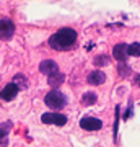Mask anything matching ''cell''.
<instances>
[{
    "mask_svg": "<svg viewBox=\"0 0 140 147\" xmlns=\"http://www.w3.org/2000/svg\"><path fill=\"white\" fill-rule=\"evenodd\" d=\"M75 42H77V31L72 28H62L49 38V46L56 51L70 49Z\"/></svg>",
    "mask_w": 140,
    "mask_h": 147,
    "instance_id": "6da1fadb",
    "label": "cell"
},
{
    "mask_svg": "<svg viewBox=\"0 0 140 147\" xmlns=\"http://www.w3.org/2000/svg\"><path fill=\"white\" fill-rule=\"evenodd\" d=\"M44 103H46L49 108H52V110H62L64 106L67 105V98H65V95L60 93L59 90H51V92L46 95Z\"/></svg>",
    "mask_w": 140,
    "mask_h": 147,
    "instance_id": "7a4b0ae2",
    "label": "cell"
},
{
    "mask_svg": "<svg viewBox=\"0 0 140 147\" xmlns=\"http://www.w3.org/2000/svg\"><path fill=\"white\" fill-rule=\"evenodd\" d=\"M41 121L44 124H56V126H64L67 123V116L62 113H44L41 116Z\"/></svg>",
    "mask_w": 140,
    "mask_h": 147,
    "instance_id": "3957f363",
    "label": "cell"
},
{
    "mask_svg": "<svg viewBox=\"0 0 140 147\" xmlns=\"http://www.w3.org/2000/svg\"><path fill=\"white\" fill-rule=\"evenodd\" d=\"M15 33V25L11 20L0 18V39H10Z\"/></svg>",
    "mask_w": 140,
    "mask_h": 147,
    "instance_id": "277c9868",
    "label": "cell"
},
{
    "mask_svg": "<svg viewBox=\"0 0 140 147\" xmlns=\"http://www.w3.org/2000/svg\"><path fill=\"white\" fill-rule=\"evenodd\" d=\"M80 126L82 129H86V131H99L103 123L96 118H91V116H86V118H82L80 119Z\"/></svg>",
    "mask_w": 140,
    "mask_h": 147,
    "instance_id": "5b68a950",
    "label": "cell"
},
{
    "mask_svg": "<svg viewBox=\"0 0 140 147\" xmlns=\"http://www.w3.org/2000/svg\"><path fill=\"white\" fill-rule=\"evenodd\" d=\"M18 92H20V88H18L15 84H8V85L3 87V90H0V98L5 100V101H10L18 95Z\"/></svg>",
    "mask_w": 140,
    "mask_h": 147,
    "instance_id": "8992f818",
    "label": "cell"
},
{
    "mask_svg": "<svg viewBox=\"0 0 140 147\" xmlns=\"http://www.w3.org/2000/svg\"><path fill=\"white\" fill-rule=\"evenodd\" d=\"M113 56H114L116 61H119V62H125V59H127V46H125L124 42H119V44H116L114 49H113Z\"/></svg>",
    "mask_w": 140,
    "mask_h": 147,
    "instance_id": "52a82bcc",
    "label": "cell"
},
{
    "mask_svg": "<svg viewBox=\"0 0 140 147\" xmlns=\"http://www.w3.org/2000/svg\"><path fill=\"white\" fill-rule=\"evenodd\" d=\"M39 70H41L44 75H51V74L57 72V64H56V61H52V59L42 61V62L39 64Z\"/></svg>",
    "mask_w": 140,
    "mask_h": 147,
    "instance_id": "ba28073f",
    "label": "cell"
},
{
    "mask_svg": "<svg viewBox=\"0 0 140 147\" xmlns=\"http://www.w3.org/2000/svg\"><path fill=\"white\" fill-rule=\"evenodd\" d=\"M10 127H11L10 121L0 124V147H7V144H8V132H10Z\"/></svg>",
    "mask_w": 140,
    "mask_h": 147,
    "instance_id": "9c48e42d",
    "label": "cell"
},
{
    "mask_svg": "<svg viewBox=\"0 0 140 147\" xmlns=\"http://www.w3.org/2000/svg\"><path fill=\"white\" fill-rule=\"evenodd\" d=\"M104 82H106V75L101 70H93L88 75V84H91V85H101Z\"/></svg>",
    "mask_w": 140,
    "mask_h": 147,
    "instance_id": "30bf717a",
    "label": "cell"
},
{
    "mask_svg": "<svg viewBox=\"0 0 140 147\" xmlns=\"http://www.w3.org/2000/svg\"><path fill=\"white\" fill-rule=\"evenodd\" d=\"M64 79H65V75H64L62 72H54V74H51V75H47V84L51 85L52 88H57L59 85L64 82Z\"/></svg>",
    "mask_w": 140,
    "mask_h": 147,
    "instance_id": "8fae6325",
    "label": "cell"
},
{
    "mask_svg": "<svg viewBox=\"0 0 140 147\" xmlns=\"http://www.w3.org/2000/svg\"><path fill=\"white\" fill-rule=\"evenodd\" d=\"M127 54L134 56V57H139L140 56V42H132L130 46H127Z\"/></svg>",
    "mask_w": 140,
    "mask_h": 147,
    "instance_id": "7c38bea8",
    "label": "cell"
},
{
    "mask_svg": "<svg viewBox=\"0 0 140 147\" xmlns=\"http://www.w3.org/2000/svg\"><path fill=\"white\" fill-rule=\"evenodd\" d=\"M13 84L18 87L20 90H25L26 87H28V82H26V79H25V75H21V74H18V75H15V82Z\"/></svg>",
    "mask_w": 140,
    "mask_h": 147,
    "instance_id": "4fadbf2b",
    "label": "cell"
},
{
    "mask_svg": "<svg viewBox=\"0 0 140 147\" xmlns=\"http://www.w3.org/2000/svg\"><path fill=\"white\" fill-rule=\"evenodd\" d=\"M83 103H85V105H93V103H96V95L91 93V92L85 93L83 95Z\"/></svg>",
    "mask_w": 140,
    "mask_h": 147,
    "instance_id": "5bb4252c",
    "label": "cell"
},
{
    "mask_svg": "<svg viewBox=\"0 0 140 147\" xmlns=\"http://www.w3.org/2000/svg\"><path fill=\"white\" fill-rule=\"evenodd\" d=\"M108 62H109V57H106V56H96L94 57V65H98V67L108 65Z\"/></svg>",
    "mask_w": 140,
    "mask_h": 147,
    "instance_id": "9a60e30c",
    "label": "cell"
},
{
    "mask_svg": "<svg viewBox=\"0 0 140 147\" xmlns=\"http://www.w3.org/2000/svg\"><path fill=\"white\" fill-rule=\"evenodd\" d=\"M119 72H121V75H122V74H129L130 72V69L129 67H127V65H125V64H121V65H119Z\"/></svg>",
    "mask_w": 140,
    "mask_h": 147,
    "instance_id": "2e32d148",
    "label": "cell"
}]
</instances>
